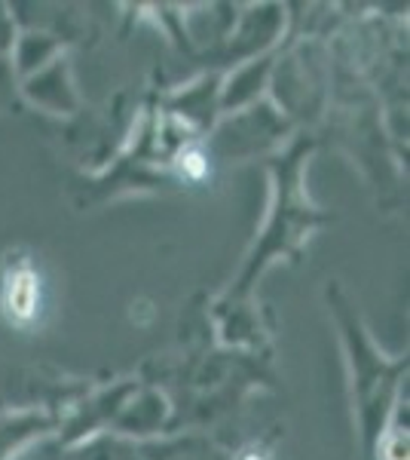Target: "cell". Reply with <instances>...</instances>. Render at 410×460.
I'll list each match as a JSON object with an SVG mask.
<instances>
[{"label":"cell","mask_w":410,"mask_h":460,"mask_svg":"<svg viewBox=\"0 0 410 460\" xmlns=\"http://www.w3.org/2000/svg\"><path fill=\"white\" fill-rule=\"evenodd\" d=\"M0 304H4L6 319L13 325H19V329H28L34 323V316L40 314V279H37V270L28 258H13L10 261Z\"/></svg>","instance_id":"1"},{"label":"cell","mask_w":410,"mask_h":460,"mask_svg":"<svg viewBox=\"0 0 410 460\" xmlns=\"http://www.w3.org/2000/svg\"><path fill=\"white\" fill-rule=\"evenodd\" d=\"M343 338H346L349 350H353V366H355V381H359V393L362 402H368V399H374V402H386V384L392 381L395 372H401V362L395 368L386 372L383 362L377 359V356H364V344H368V338L362 335V325L355 323L353 329V319H343Z\"/></svg>","instance_id":"2"}]
</instances>
